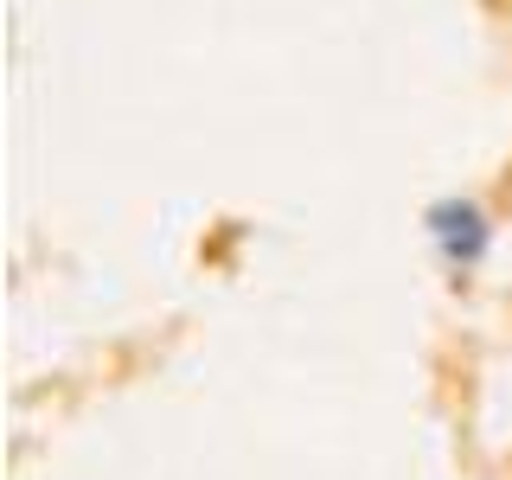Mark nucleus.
<instances>
[{
	"label": "nucleus",
	"instance_id": "1",
	"mask_svg": "<svg viewBox=\"0 0 512 480\" xmlns=\"http://www.w3.org/2000/svg\"><path fill=\"white\" fill-rule=\"evenodd\" d=\"M423 224H429L436 250H442L455 269H474L480 256H487V244H493V224H487V212H480L474 199H436Z\"/></svg>",
	"mask_w": 512,
	"mask_h": 480
}]
</instances>
